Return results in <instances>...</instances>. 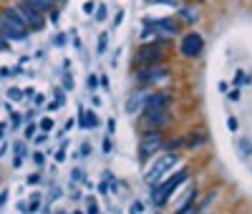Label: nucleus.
I'll return each mask as SVG.
<instances>
[{"label": "nucleus", "mask_w": 252, "mask_h": 214, "mask_svg": "<svg viewBox=\"0 0 252 214\" xmlns=\"http://www.w3.org/2000/svg\"><path fill=\"white\" fill-rule=\"evenodd\" d=\"M179 164V154L169 152V154H161L159 159L152 161V166L146 169V174H144V182L146 184H159L164 177H169L172 174V169Z\"/></svg>", "instance_id": "f257e3e1"}, {"label": "nucleus", "mask_w": 252, "mask_h": 214, "mask_svg": "<svg viewBox=\"0 0 252 214\" xmlns=\"http://www.w3.org/2000/svg\"><path fill=\"white\" fill-rule=\"evenodd\" d=\"M0 20H3V33L5 40H26L28 38V28L26 23L20 20V15L15 13V8H3L0 10Z\"/></svg>", "instance_id": "f03ea898"}, {"label": "nucleus", "mask_w": 252, "mask_h": 214, "mask_svg": "<svg viewBox=\"0 0 252 214\" xmlns=\"http://www.w3.org/2000/svg\"><path fill=\"white\" fill-rule=\"evenodd\" d=\"M187 177H189V169L187 166H182L179 171H174V174L166 179V182H161L159 186H157V191H154V204L157 207H164L166 202H169L172 197H174V191L179 189V184H184L187 182Z\"/></svg>", "instance_id": "7ed1b4c3"}, {"label": "nucleus", "mask_w": 252, "mask_h": 214, "mask_svg": "<svg viewBox=\"0 0 252 214\" xmlns=\"http://www.w3.org/2000/svg\"><path fill=\"white\" fill-rule=\"evenodd\" d=\"M164 61V43H146L141 46L134 56V66L136 68H144V66H157V63Z\"/></svg>", "instance_id": "20e7f679"}, {"label": "nucleus", "mask_w": 252, "mask_h": 214, "mask_svg": "<svg viewBox=\"0 0 252 214\" xmlns=\"http://www.w3.org/2000/svg\"><path fill=\"white\" fill-rule=\"evenodd\" d=\"M15 13L20 15V20L26 23L28 31H43V28H46V18H43V13H40L38 8H33V5H28V3H23V0H18Z\"/></svg>", "instance_id": "39448f33"}, {"label": "nucleus", "mask_w": 252, "mask_h": 214, "mask_svg": "<svg viewBox=\"0 0 252 214\" xmlns=\"http://www.w3.org/2000/svg\"><path fill=\"white\" fill-rule=\"evenodd\" d=\"M202 51H204V38L199 35V33H187L182 40H179V53L184 56V58H199L202 56Z\"/></svg>", "instance_id": "423d86ee"}, {"label": "nucleus", "mask_w": 252, "mask_h": 214, "mask_svg": "<svg viewBox=\"0 0 252 214\" xmlns=\"http://www.w3.org/2000/svg\"><path fill=\"white\" fill-rule=\"evenodd\" d=\"M161 146H164V136H161L159 131H146V134L141 136V141H139V159L146 161L152 154H157Z\"/></svg>", "instance_id": "0eeeda50"}, {"label": "nucleus", "mask_w": 252, "mask_h": 214, "mask_svg": "<svg viewBox=\"0 0 252 214\" xmlns=\"http://www.w3.org/2000/svg\"><path fill=\"white\" fill-rule=\"evenodd\" d=\"M166 76H169V68L161 66V63H157V66H144V68H136V73H134L136 83H144V86H149V83H159V81H164Z\"/></svg>", "instance_id": "6e6552de"}, {"label": "nucleus", "mask_w": 252, "mask_h": 214, "mask_svg": "<svg viewBox=\"0 0 252 214\" xmlns=\"http://www.w3.org/2000/svg\"><path fill=\"white\" fill-rule=\"evenodd\" d=\"M172 103V96L166 91H154L146 96V103H144V111H166Z\"/></svg>", "instance_id": "1a4fd4ad"}, {"label": "nucleus", "mask_w": 252, "mask_h": 214, "mask_svg": "<svg viewBox=\"0 0 252 214\" xmlns=\"http://www.w3.org/2000/svg\"><path fill=\"white\" fill-rule=\"evenodd\" d=\"M154 31H159V35H177L179 33V20L174 18H157V20H146Z\"/></svg>", "instance_id": "9d476101"}, {"label": "nucleus", "mask_w": 252, "mask_h": 214, "mask_svg": "<svg viewBox=\"0 0 252 214\" xmlns=\"http://www.w3.org/2000/svg\"><path fill=\"white\" fill-rule=\"evenodd\" d=\"M146 96H149V91H134L129 96V101H126V114H141L144 103H146Z\"/></svg>", "instance_id": "9b49d317"}, {"label": "nucleus", "mask_w": 252, "mask_h": 214, "mask_svg": "<svg viewBox=\"0 0 252 214\" xmlns=\"http://www.w3.org/2000/svg\"><path fill=\"white\" fill-rule=\"evenodd\" d=\"M166 121H169L166 111H144V123L152 126V131H159V126H164Z\"/></svg>", "instance_id": "f8f14e48"}, {"label": "nucleus", "mask_w": 252, "mask_h": 214, "mask_svg": "<svg viewBox=\"0 0 252 214\" xmlns=\"http://www.w3.org/2000/svg\"><path fill=\"white\" fill-rule=\"evenodd\" d=\"M182 141H184V146L194 149V146H202V144L207 141V134H204V131H189V134H187Z\"/></svg>", "instance_id": "ddd939ff"}, {"label": "nucleus", "mask_w": 252, "mask_h": 214, "mask_svg": "<svg viewBox=\"0 0 252 214\" xmlns=\"http://www.w3.org/2000/svg\"><path fill=\"white\" fill-rule=\"evenodd\" d=\"M81 126H83V128H94V126H98V116H96L94 111H83V114H81Z\"/></svg>", "instance_id": "4468645a"}, {"label": "nucleus", "mask_w": 252, "mask_h": 214, "mask_svg": "<svg viewBox=\"0 0 252 214\" xmlns=\"http://www.w3.org/2000/svg\"><path fill=\"white\" fill-rule=\"evenodd\" d=\"M179 20H184V23H197L199 13H197L194 8H182V10H179Z\"/></svg>", "instance_id": "2eb2a0df"}, {"label": "nucleus", "mask_w": 252, "mask_h": 214, "mask_svg": "<svg viewBox=\"0 0 252 214\" xmlns=\"http://www.w3.org/2000/svg\"><path fill=\"white\" fill-rule=\"evenodd\" d=\"M23 3H28V5L38 8L40 13H43V10H53V3H51V0H23Z\"/></svg>", "instance_id": "dca6fc26"}, {"label": "nucleus", "mask_w": 252, "mask_h": 214, "mask_svg": "<svg viewBox=\"0 0 252 214\" xmlns=\"http://www.w3.org/2000/svg\"><path fill=\"white\" fill-rule=\"evenodd\" d=\"M202 212V207H197V204H189V207H182L177 214H199Z\"/></svg>", "instance_id": "f3484780"}, {"label": "nucleus", "mask_w": 252, "mask_h": 214, "mask_svg": "<svg viewBox=\"0 0 252 214\" xmlns=\"http://www.w3.org/2000/svg\"><path fill=\"white\" fill-rule=\"evenodd\" d=\"M106 43H109V33H101V38H98V53H106Z\"/></svg>", "instance_id": "a211bd4d"}, {"label": "nucleus", "mask_w": 252, "mask_h": 214, "mask_svg": "<svg viewBox=\"0 0 252 214\" xmlns=\"http://www.w3.org/2000/svg\"><path fill=\"white\" fill-rule=\"evenodd\" d=\"M8 98H10V101H20V98H23V91H20V89H15V86H13V89L8 91Z\"/></svg>", "instance_id": "6ab92c4d"}, {"label": "nucleus", "mask_w": 252, "mask_h": 214, "mask_svg": "<svg viewBox=\"0 0 252 214\" xmlns=\"http://www.w3.org/2000/svg\"><path fill=\"white\" fill-rule=\"evenodd\" d=\"M106 13H109L106 5H98V8H96V20H106Z\"/></svg>", "instance_id": "aec40b11"}, {"label": "nucleus", "mask_w": 252, "mask_h": 214, "mask_svg": "<svg viewBox=\"0 0 252 214\" xmlns=\"http://www.w3.org/2000/svg\"><path fill=\"white\" fill-rule=\"evenodd\" d=\"M40 128H43V131H51V128H53V119H43V121H40Z\"/></svg>", "instance_id": "412c9836"}, {"label": "nucleus", "mask_w": 252, "mask_h": 214, "mask_svg": "<svg viewBox=\"0 0 252 214\" xmlns=\"http://www.w3.org/2000/svg\"><path fill=\"white\" fill-rule=\"evenodd\" d=\"M96 10V3H91V0H89V3H83V13H86V15H91Z\"/></svg>", "instance_id": "4be33fe9"}, {"label": "nucleus", "mask_w": 252, "mask_h": 214, "mask_svg": "<svg viewBox=\"0 0 252 214\" xmlns=\"http://www.w3.org/2000/svg\"><path fill=\"white\" fill-rule=\"evenodd\" d=\"M89 214H98V204H96V199H89Z\"/></svg>", "instance_id": "5701e85b"}, {"label": "nucleus", "mask_w": 252, "mask_h": 214, "mask_svg": "<svg viewBox=\"0 0 252 214\" xmlns=\"http://www.w3.org/2000/svg\"><path fill=\"white\" fill-rule=\"evenodd\" d=\"M33 136H35V126L28 123V126H26V139H33Z\"/></svg>", "instance_id": "b1692460"}, {"label": "nucleus", "mask_w": 252, "mask_h": 214, "mask_svg": "<svg viewBox=\"0 0 252 214\" xmlns=\"http://www.w3.org/2000/svg\"><path fill=\"white\" fill-rule=\"evenodd\" d=\"M227 128L229 131H237V119H227Z\"/></svg>", "instance_id": "393cba45"}, {"label": "nucleus", "mask_w": 252, "mask_h": 214, "mask_svg": "<svg viewBox=\"0 0 252 214\" xmlns=\"http://www.w3.org/2000/svg\"><path fill=\"white\" fill-rule=\"evenodd\" d=\"M240 149H242L245 154H252V152H250V141H247V139H242V141H240Z\"/></svg>", "instance_id": "a878e982"}, {"label": "nucleus", "mask_w": 252, "mask_h": 214, "mask_svg": "<svg viewBox=\"0 0 252 214\" xmlns=\"http://www.w3.org/2000/svg\"><path fill=\"white\" fill-rule=\"evenodd\" d=\"M227 96H229V98H232V101H240V91H237V89H232V91H229Z\"/></svg>", "instance_id": "bb28decb"}, {"label": "nucleus", "mask_w": 252, "mask_h": 214, "mask_svg": "<svg viewBox=\"0 0 252 214\" xmlns=\"http://www.w3.org/2000/svg\"><path fill=\"white\" fill-rule=\"evenodd\" d=\"M63 86H66V89H73V78L66 76V78H63Z\"/></svg>", "instance_id": "cd10ccee"}, {"label": "nucleus", "mask_w": 252, "mask_h": 214, "mask_svg": "<svg viewBox=\"0 0 252 214\" xmlns=\"http://www.w3.org/2000/svg\"><path fill=\"white\" fill-rule=\"evenodd\" d=\"M63 159H66V149H61V152L56 154V161H63Z\"/></svg>", "instance_id": "c85d7f7f"}, {"label": "nucleus", "mask_w": 252, "mask_h": 214, "mask_svg": "<svg viewBox=\"0 0 252 214\" xmlns=\"http://www.w3.org/2000/svg\"><path fill=\"white\" fill-rule=\"evenodd\" d=\"M35 209H38V194L31 199V212H35Z\"/></svg>", "instance_id": "c756f323"}, {"label": "nucleus", "mask_w": 252, "mask_h": 214, "mask_svg": "<svg viewBox=\"0 0 252 214\" xmlns=\"http://www.w3.org/2000/svg\"><path fill=\"white\" fill-rule=\"evenodd\" d=\"M89 89H91V91L96 89V76H89Z\"/></svg>", "instance_id": "7c9ffc66"}, {"label": "nucleus", "mask_w": 252, "mask_h": 214, "mask_svg": "<svg viewBox=\"0 0 252 214\" xmlns=\"http://www.w3.org/2000/svg\"><path fill=\"white\" fill-rule=\"evenodd\" d=\"M66 43V35H56V46H63Z\"/></svg>", "instance_id": "2f4dec72"}, {"label": "nucleus", "mask_w": 252, "mask_h": 214, "mask_svg": "<svg viewBox=\"0 0 252 214\" xmlns=\"http://www.w3.org/2000/svg\"><path fill=\"white\" fill-rule=\"evenodd\" d=\"M40 182V177L38 174H33V177H28V184H38Z\"/></svg>", "instance_id": "473e14b6"}, {"label": "nucleus", "mask_w": 252, "mask_h": 214, "mask_svg": "<svg viewBox=\"0 0 252 214\" xmlns=\"http://www.w3.org/2000/svg\"><path fill=\"white\" fill-rule=\"evenodd\" d=\"M46 139H48V136H46V134H38V136H35V144H43V141H46Z\"/></svg>", "instance_id": "72a5a7b5"}, {"label": "nucleus", "mask_w": 252, "mask_h": 214, "mask_svg": "<svg viewBox=\"0 0 252 214\" xmlns=\"http://www.w3.org/2000/svg\"><path fill=\"white\" fill-rule=\"evenodd\" d=\"M33 161H35V164H43V154H40V152H38V154L33 156Z\"/></svg>", "instance_id": "f704fd0d"}, {"label": "nucleus", "mask_w": 252, "mask_h": 214, "mask_svg": "<svg viewBox=\"0 0 252 214\" xmlns=\"http://www.w3.org/2000/svg\"><path fill=\"white\" fill-rule=\"evenodd\" d=\"M3 136H5V126H3V123H0V139H3Z\"/></svg>", "instance_id": "c9c22d12"}, {"label": "nucleus", "mask_w": 252, "mask_h": 214, "mask_svg": "<svg viewBox=\"0 0 252 214\" xmlns=\"http://www.w3.org/2000/svg\"><path fill=\"white\" fill-rule=\"evenodd\" d=\"M51 3H58V0H51Z\"/></svg>", "instance_id": "e433bc0d"}, {"label": "nucleus", "mask_w": 252, "mask_h": 214, "mask_svg": "<svg viewBox=\"0 0 252 214\" xmlns=\"http://www.w3.org/2000/svg\"><path fill=\"white\" fill-rule=\"evenodd\" d=\"M146 3H152V0H146Z\"/></svg>", "instance_id": "4c0bfd02"}, {"label": "nucleus", "mask_w": 252, "mask_h": 214, "mask_svg": "<svg viewBox=\"0 0 252 214\" xmlns=\"http://www.w3.org/2000/svg\"><path fill=\"white\" fill-rule=\"evenodd\" d=\"M76 214H81V212H76Z\"/></svg>", "instance_id": "58836bf2"}, {"label": "nucleus", "mask_w": 252, "mask_h": 214, "mask_svg": "<svg viewBox=\"0 0 252 214\" xmlns=\"http://www.w3.org/2000/svg\"><path fill=\"white\" fill-rule=\"evenodd\" d=\"M61 214H63V212H61Z\"/></svg>", "instance_id": "ea45409f"}]
</instances>
